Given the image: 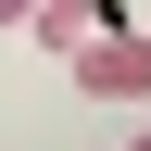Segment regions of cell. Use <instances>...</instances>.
<instances>
[{
  "mask_svg": "<svg viewBox=\"0 0 151 151\" xmlns=\"http://www.w3.org/2000/svg\"><path fill=\"white\" fill-rule=\"evenodd\" d=\"M63 63H76L88 101H151V38H126V25H88Z\"/></svg>",
  "mask_w": 151,
  "mask_h": 151,
  "instance_id": "1",
  "label": "cell"
},
{
  "mask_svg": "<svg viewBox=\"0 0 151 151\" xmlns=\"http://www.w3.org/2000/svg\"><path fill=\"white\" fill-rule=\"evenodd\" d=\"M25 13H38V0H0V38H13V25H25Z\"/></svg>",
  "mask_w": 151,
  "mask_h": 151,
  "instance_id": "3",
  "label": "cell"
},
{
  "mask_svg": "<svg viewBox=\"0 0 151 151\" xmlns=\"http://www.w3.org/2000/svg\"><path fill=\"white\" fill-rule=\"evenodd\" d=\"M25 25H38V38H50V50H76V38H88V25H113V13H101V0H38Z\"/></svg>",
  "mask_w": 151,
  "mask_h": 151,
  "instance_id": "2",
  "label": "cell"
},
{
  "mask_svg": "<svg viewBox=\"0 0 151 151\" xmlns=\"http://www.w3.org/2000/svg\"><path fill=\"white\" fill-rule=\"evenodd\" d=\"M126 151H151V126H139V139H126Z\"/></svg>",
  "mask_w": 151,
  "mask_h": 151,
  "instance_id": "4",
  "label": "cell"
}]
</instances>
